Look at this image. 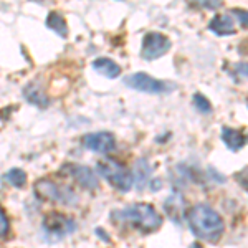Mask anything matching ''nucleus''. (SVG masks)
Returning <instances> with one entry per match:
<instances>
[{
	"instance_id": "obj_7",
	"label": "nucleus",
	"mask_w": 248,
	"mask_h": 248,
	"mask_svg": "<svg viewBox=\"0 0 248 248\" xmlns=\"http://www.w3.org/2000/svg\"><path fill=\"white\" fill-rule=\"evenodd\" d=\"M172 43L170 40L162 33H157V31H149V33L144 37L142 40V58L144 60H157L159 57L166 55L167 51L170 50Z\"/></svg>"
},
{
	"instance_id": "obj_10",
	"label": "nucleus",
	"mask_w": 248,
	"mask_h": 248,
	"mask_svg": "<svg viewBox=\"0 0 248 248\" xmlns=\"http://www.w3.org/2000/svg\"><path fill=\"white\" fill-rule=\"evenodd\" d=\"M222 141L230 151L237 153L247 144V138L242 131L233 129V127H222Z\"/></svg>"
},
{
	"instance_id": "obj_13",
	"label": "nucleus",
	"mask_w": 248,
	"mask_h": 248,
	"mask_svg": "<svg viewBox=\"0 0 248 248\" xmlns=\"http://www.w3.org/2000/svg\"><path fill=\"white\" fill-rule=\"evenodd\" d=\"M93 70L106 78H118L121 73V66L109 58H98L93 62Z\"/></svg>"
},
{
	"instance_id": "obj_6",
	"label": "nucleus",
	"mask_w": 248,
	"mask_h": 248,
	"mask_svg": "<svg viewBox=\"0 0 248 248\" xmlns=\"http://www.w3.org/2000/svg\"><path fill=\"white\" fill-rule=\"evenodd\" d=\"M77 230V222L63 214L53 212L43 218V232L50 238H63Z\"/></svg>"
},
{
	"instance_id": "obj_9",
	"label": "nucleus",
	"mask_w": 248,
	"mask_h": 248,
	"mask_svg": "<svg viewBox=\"0 0 248 248\" xmlns=\"http://www.w3.org/2000/svg\"><path fill=\"white\" fill-rule=\"evenodd\" d=\"M66 174H70L71 177L77 181L79 186L85 187L88 190H94L99 187V181L96 172L88 166H81V164H68L65 166Z\"/></svg>"
},
{
	"instance_id": "obj_16",
	"label": "nucleus",
	"mask_w": 248,
	"mask_h": 248,
	"mask_svg": "<svg viewBox=\"0 0 248 248\" xmlns=\"http://www.w3.org/2000/svg\"><path fill=\"white\" fill-rule=\"evenodd\" d=\"M3 179L14 187H23L27 182V174L22 169H10L3 175Z\"/></svg>"
},
{
	"instance_id": "obj_15",
	"label": "nucleus",
	"mask_w": 248,
	"mask_h": 248,
	"mask_svg": "<svg viewBox=\"0 0 248 248\" xmlns=\"http://www.w3.org/2000/svg\"><path fill=\"white\" fill-rule=\"evenodd\" d=\"M25 96L30 103H33L35 106L40 108H46L48 106V98L40 91V88L37 85H30L29 88H25Z\"/></svg>"
},
{
	"instance_id": "obj_18",
	"label": "nucleus",
	"mask_w": 248,
	"mask_h": 248,
	"mask_svg": "<svg viewBox=\"0 0 248 248\" xmlns=\"http://www.w3.org/2000/svg\"><path fill=\"white\" fill-rule=\"evenodd\" d=\"M10 232V222L7 218L5 212L0 209V237H7Z\"/></svg>"
},
{
	"instance_id": "obj_23",
	"label": "nucleus",
	"mask_w": 248,
	"mask_h": 248,
	"mask_svg": "<svg viewBox=\"0 0 248 248\" xmlns=\"http://www.w3.org/2000/svg\"><path fill=\"white\" fill-rule=\"evenodd\" d=\"M190 248H203V247L201 245V243H194V245H192Z\"/></svg>"
},
{
	"instance_id": "obj_11",
	"label": "nucleus",
	"mask_w": 248,
	"mask_h": 248,
	"mask_svg": "<svg viewBox=\"0 0 248 248\" xmlns=\"http://www.w3.org/2000/svg\"><path fill=\"white\" fill-rule=\"evenodd\" d=\"M209 29L214 31L218 37H225V35H233L235 33V25L233 18H230L229 15H215L210 20Z\"/></svg>"
},
{
	"instance_id": "obj_4",
	"label": "nucleus",
	"mask_w": 248,
	"mask_h": 248,
	"mask_svg": "<svg viewBox=\"0 0 248 248\" xmlns=\"http://www.w3.org/2000/svg\"><path fill=\"white\" fill-rule=\"evenodd\" d=\"M35 192L40 199L48 202H58L63 205H75L77 195L66 186H62L60 182H55L51 179H40L35 182Z\"/></svg>"
},
{
	"instance_id": "obj_12",
	"label": "nucleus",
	"mask_w": 248,
	"mask_h": 248,
	"mask_svg": "<svg viewBox=\"0 0 248 248\" xmlns=\"http://www.w3.org/2000/svg\"><path fill=\"white\" fill-rule=\"evenodd\" d=\"M131 174H133L134 186L138 187L139 190H142L144 187L149 184V181H151V174H153V169L149 167V164H147L146 159H139V161L136 162L134 170L131 172Z\"/></svg>"
},
{
	"instance_id": "obj_19",
	"label": "nucleus",
	"mask_w": 248,
	"mask_h": 248,
	"mask_svg": "<svg viewBox=\"0 0 248 248\" xmlns=\"http://www.w3.org/2000/svg\"><path fill=\"white\" fill-rule=\"evenodd\" d=\"M190 3L199 7H203V9H217L222 3V0H189Z\"/></svg>"
},
{
	"instance_id": "obj_3",
	"label": "nucleus",
	"mask_w": 248,
	"mask_h": 248,
	"mask_svg": "<svg viewBox=\"0 0 248 248\" xmlns=\"http://www.w3.org/2000/svg\"><path fill=\"white\" fill-rule=\"evenodd\" d=\"M98 172L101 177H105L116 190L119 192H129L131 187L134 186L133 182V174L121 166L119 162L113 161V159H105V161L98 162Z\"/></svg>"
},
{
	"instance_id": "obj_22",
	"label": "nucleus",
	"mask_w": 248,
	"mask_h": 248,
	"mask_svg": "<svg viewBox=\"0 0 248 248\" xmlns=\"http://www.w3.org/2000/svg\"><path fill=\"white\" fill-rule=\"evenodd\" d=\"M235 70H237L238 78H248V63H238L235 65Z\"/></svg>"
},
{
	"instance_id": "obj_5",
	"label": "nucleus",
	"mask_w": 248,
	"mask_h": 248,
	"mask_svg": "<svg viewBox=\"0 0 248 248\" xmlns=\"http://www.w3.org/2000/svg\"><path fill=\"white\" fill-rule=\"evenodd\" d=\"M124 85L133 88L136 91H142V93H149V94H162L175 90V86L170 85V83L159 81V79L149 77L146 73L129 75V77L124 78Z\"/></svg>"
},
{
	"instance_id": "obj_1",
	"label": "nucleus",
	"mask_w": 248,
	"mask_h": 248,
	"mask_svg": "<svg viewBox=\"0 0 248 248\" xmlns=\"http://www.w3.org/2000/svg\"><path fill=\"white\" fill-rule=\"evenodd\" d=\"M187 223H189L192 233L195 237L212 243L218 242L223 235V230H225L223 220L218 215V212L212 209L210 205H205V203H199V205L192 207L187 214Z\"/></svg>"
},
{
	"instance_id": "obj_2",
	"label": "nucleus",
	"mask_w": 248,
	"mask_h": 248,
	"mask_svg": "<svg viewBox=\"0 0 248 248\" xmlns=\"http://www.w3.org/2000/svg\"><path fill=\"white\" fill-rule=\"evenodd\" d=\"M111 215H113L114 222L126 223V225L141 230L144 233L159 230V227L162 225V217L149 203H134L126 209L116 210Z\"/></svg>"
},
{
	"instance_id": "obj_8",
	"label": "nucleus",
	"mask_w": 248,
	"mask_h": 248,
	"mask_svg": "<svg viewBox=\"0 0 248 248\" xmlns=\"http://www.w3.org/2000/svg\"><path fill=\"white\" fill-rule=\"evenodd\" d=\"M83 146L86 149L93 151L98 154H108L114 151L116 147V138L111 133L106 131H99V133H91L83 138Z\"/></svg>"
},
{
	"instance_id": "obj_17",
	"label": "nucleus",
	"mask_w": 248,
	"mask_h": 248,
	"mask_svg": "<svg viewBox=\"0 0 248 248\" xmlns=\"http://www.w3.org/2000/svg\"><path fill=\"white\" fill-rule=\"evenodd\" d=\"M194 106L197 108V109L201 111L202 114H209L210 111H212L210 101L203 94H201V93H195L194 94Z\"/></svg>"
},
{
	"instance_id": "obj_14",
	"label": "nucleus",
	"mask_w": 248,
	"mask_h": 248,
	"mask_svg": "<svg viewBox=\"0 0 248 248\" xmlns=\"http://www.w3.org/2000/svg\"><path fill=\"white\" fill-rule=\"evenodd\" d=\"M46 25L48 29H51L53 31H57L60 37H66L68 35V27H66V22L58 12H51L46 18Z\"/></svg>"
},
{
	"instance_id": "obj_21",
	"label": "nucleus",
	"mask_w": 248,
	"mask_h": 248,
	"mask_svg": "<svg viewBox=\"0 0 248 248\" xmlns=\"http://www.w3.org/2000/svg\"><path fill=\"white\" fill-rule=\"evenodd\" d=\"M233 15L238 18V22L242 23L245 29H248V12L247 10H238V9H233Z\"/></svg>"
},
{
	"instance_id": "obj_20",
	"label": "nucleus",
	"mask_w": 248,
	"mask_h": 248,
	"mask_svg": "<svg viewBox=\"0 0 248 248\" xmlns=\"http://www.w3.org/2000/svg\"><path fill=\"white\" fill-rule=\"evenodd\" d=\"M235 181H237L243 189L248 190V167H245V169H242L235 174Z\"/></svg>"
}]
</instances>
